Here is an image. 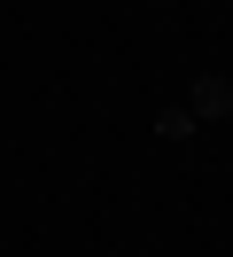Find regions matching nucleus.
<instances>
[{"label": "nucleus", "mask_w": 233, "mask_h": 257, "mask_svg": "<svg viewBox=\"0 0 233 257\" xmlns=\"http://www.w3.org/2000/svg\"><path fill=\"white\" fill-rule=\"evenodd\" d=\"M194 125H217V117H233V78L225 70H194V86H186V101H179Z\"/></svg>", "instance_id": "1"}, {"label": "nucleus", "mask_w": 233, "mask_h": 257, "mask_svg": "<svg viewBox=\"0 0 233 257\" xmlns=\"http://www.w3.org/2000/svg\"><path fill=\"white\" fill-rule=\"evenodd\" d=\"M155 133H163V141H194L202 125H194V117L179 109V101H171V109H155Z\"/></svg>", "instance_id": "2"}]
</instances>
